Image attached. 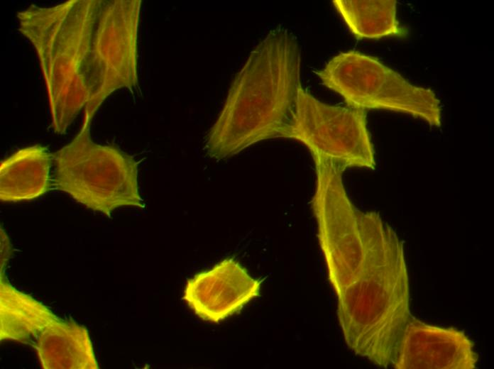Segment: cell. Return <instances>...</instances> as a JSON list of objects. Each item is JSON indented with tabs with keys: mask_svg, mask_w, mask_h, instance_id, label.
<instances>
[{
	"mask_svg": "<svg viewBox=\"0 0 494 369\" xmlns=\"http://www.w3.org/2000/svg\"><path fill=\"white\" fill-rule=\"evenodd\" d=\"M314 165L312 209L345 342L355 354L388 368L412 316L402 243L378 213L353 204L343 169Z\"/></svg>",
	"mask_w": 494,
	"mask_h": 369,
	"instance_id": "1",
	"label": "cell"
},
{
	"mask_svg": "<svg viewBox=\"0 0 494 369\" xmlns=\"http://www.w3.org/2000/svg\"><path fill=\"white\" fill-rule=\"evenodd\" d=\"M141 0H69L19 11L43 76L51 126L64 134L82 109L95 115L115 91L138 84Z\"/></svg>",
	"mask_w": 494,
	"mask_h": 369,
	"instance_id": "2",
	"label": "cell"
},
{
	"mask_svg": "<svg viewBox=\"0 0 494 369\" xmlns=\"http://www.w3.org/2000/svg\"><path fill=\"white\" fill-rule=\"evenodd\" d=\"M300 51L285 29L270 31L236 75L205 138L212 158L233 157L260 141L280 138L300 87Z\"/></svg>",
	"mask_w": 494,
	"mask_h": 369,
	"instance_id": "3",
	"label": "cell"
},
{
	"mask_svg": "<svg viewBox=\"0 0 494 369\" xmlns=\"http://www.w3.org/2000/svg\"><path fill=\"white\" fill-rule=\"evenodd\" d=\"M94 116L84 111L78 133L53 153L55 189L109 217L122 206L144 208L138 191L136 161L115 145L92 141L90 126Z\"/></svg>",
	"mask_w": 494,
	"mask_h": 369,
	"instance_id": "4",
	"label": "cell"
},
{
	"mask_svg": "<svg viewBox=\"0 0 494 369\" xmlns=\"http://www.w3.org/2000/svg\"><path fill=\"white\" fill-rule=\"evenodd\" d=\"M322 84L348 107L407 114L440 127V101L430 89L413 85L374 57L341 53L317 72Z\"/></svg>",
	"mask_w": 494,
	"mask_h": 369,
	"instance_id": "5",
	"label": "cell"
},
{
	"mask_svg": "<svg viewBox=\"0 0 494 369\" xmlns=\"http://www.w3.org/2000/svg\"><path fill=\"white\" fill-rule=\"evenodd\" d=\"M280 138L300 142L313 159L329 161L344 170L375 167L366 111L322 103L302 86L291 119Z\"/></svg>",
	"mask_w": 494,
	"mask_h": 369,
	"instance_id": "6",
	"label": "cell"
},
{
	"mask_svg": "<svg viewBox=\"0 0 494 369\" xmlns=\"http://www.w3.org/2000/svg\"><path fill=\"white\" fill-rule=\"evenodd\" d=\"M261 281L233 258L187 280L182 300L201 319L218 323L260 296Z\"/></svg>",
	"mask_w": 494,
	"mask_h": 369,
	"instance_id": "7",
	"label": "cell"
},
{
	"mask_svg": "<svg viewBox=\"0 0 494 369\" xmlns=\"http://www.w3.org/2000/svg\"><path fill=\"white\" fill-rule=\"evenodd\" d=\"M478 356L461 330L427 324L411 316L392 366L397 369H474Z\"/></svg>",
	"mask_w": 494,
	"mask_h": 369,
	"instance_id": "8",
	"label": "cell"
},
{
	"mask_svg": "<svg viewBox=\"0 0 494 369\" xmlns=\"http://www.w3.org/2000/svg\"><path fill=\"white\" fill-rule=\"evenodd\" d=\"M53 154L41 145L21 148L0 163V199L21 202L35 199L51 186Z\"/></svg>",
	"mask_w": 494,
	"mask_h": 369,
	"instance_id": "9",
	"label": "cell"
},
{
	"mask_svg": "<svg viewBox=\"0 0 494 369\" xmlns=\"http://www.w3.org/2000/svg\"><path fill=\"white\" fill-rule=\"evenodd\" d=\"M43 369H98L89 331L72 320L59 319L31 346Z\"/></svg>",
	"mask_w": 494,
	"mask_h": 369,
	"instance_id": "10",
	"label": "cell"
},
{
	"mask_svg": "<svg viewBox=\"0 0 494 369\" xmlns=\"http://www.w3.org/2000/svg\"><path fill=\"white\" fill-rule=\"evenodd\" d=\"M60 318L43 304L13 287L1 273L0 341L32 346L40 333Z\"/></svg>",
	"mask_w": 494,
	"mask_h": 369,
	"instance_id": "11",
	"label": "cell"
},
{
	"mask_svg": "<svg viewBox=\"0 0 494 369\" xmlns=\"http://www.w3.org/2000/svg\"><path fill=\"white\" fill-rule=\"evenodd\" d=\"M333 4L358 39L407 35L397 19L395 0H334Z\"/></svg>",
	"mask_w": 494,
	"mask_h": 369,
	"instance_id": "12",
	"label": "cell"
},
{
	"mask_svg": "<svg viewBox=\"0 0 494 369\" xmlns=\"http://www.w3.org/2000/svg\"><path fill=\"white\" fill-rule=\"evenodd\" d=\"M13 253L12 246L6 232L1 228V273L6 267Z\"/></svg>",
	"mask_w": 494,
	"mask_h": 369,
	"instance_id": "13",
	"label": "cell"
}]
</instances>
